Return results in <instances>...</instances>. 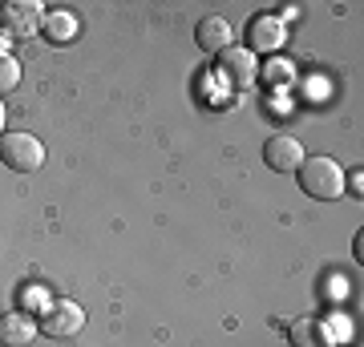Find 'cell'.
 Segmentation results:
<instances>
[{"instance_id": "cell-1", "label": "cell", "mask_w": 364, "mask_h": 347, "mask_svg": "<svg viewBox=\"0 0 364 347\" xmlns=\"http://www.w3.org/2000/svg\"><path fill=\"white\" fill-rule=\"evenodd\" d=\"M296 182H299V190L308 198H316V202H336L344 194V170H340V162H332L324 154L304 158L296 170Z\"/></svg>"}, {"instance_id": "cell-2", "label": "cell", "mask_w": 364, "mask_h": 347, "mask_svg": "<svg viewBox=\"0 0 364 347\" xmlns=\"http://www.w3.org/2000/svg\"><path fill=\"white\" fill-rule=\"evenodd\" d=\"M0 162L16 174H37L45 166V145L41 138L25 133V129H13V133H4L0 138Z\"/></svg>"}, {"instance_id": "cell-3", "label": "cell", "mask_w": 364, "mask_h": 347, "mask_svg": "<svg viewBox=\"0 0 364 347\" xmlns=\"http://www.w3.org/2000/svg\"><path fill=\"white\" fill-rule=\"evenodd\" d=\"M81 327H85V311L73 299L45 303V311H41V319H37V331L49 335V339H73V335H81Z\"/></svg>"}, {"instance_id": "cell-4", "label": "cell", "mask_w": 364, "mask_h": 347, "mask_svg": "<svg viewBox=\"0 0 364 347\" xmlns=\"http://www.w3.org/2000/svg\"><path fill=\"white\" fill-rule=\"evenodd\" d=\"M219 77L231 85V89H239V93H247V89H255V81H259V57L255 53H247V49H223L219 53Z\"/></svg>"}, {"instance_id": "cell-5", "label": "cell", "mask_w": 364, "mask_h": 347, "mask_svg": "<svg viewBox=\"0 0 364 347\" xmlns=\"http://www.w3.org/2000/svg\"><path fill=\"white\" fill-rule=\"evenodd\" d=\"M41 21H45V9L37 0H9V4H0V28L16 40H28L33 33H41Z\"/></svg>"}, {"instance_id": "cell-6", "label": "cell", "mask_w": 364, "mask_h": 347, "mask_svg": "<svg viewBox=\"0 0 364 347\" xmlns=\"http://www.w3.org/2000/svg\"><path fill=\"white\" fill-rule=\"evenodd\" d=\"M284 40H287V25L275 13L251 16V25H247V53H275V49H284Z\"/></svg>"}, {"instance_id": "cell-7", "label": "cell", "mask_w": 364, "mask_h": 347, "mask_svg": "<svg viewBox=\"0 0 364 347\" xmlns=\"http://www.w3.org/2000/svg\"><path fill=\"white\" fill-rule=\"evenodd\" d=\"M304 158L308 154H304V145H299L291 133H275V138L263 142V162H267V170H275V174H296Z\"/></svg>"}, {"instance_id": "cell-8", "label": "cell", "mask_w": 364, "mask_h": 347, "mask_svg": "<svg viewBox=\"0 0 364 347\" xmlns=\"http://www.w3.org/2000/svg\"><path fill=\"white\" fill-rule=\"evenodd\" d=\"M37 319L25 311H4L0 315V347H28L37 339Z\"/></svg>"}, {"instance_id": "cell-9", "label": "cell", "mask_w": 364, "mask_h": 347, "mask_svg": "<svg viewBox=\"0 0 364 347\" xmlns=\"http://www.w3.org/2000/svg\"><path fill=\"white\" fill-rule=\"evenodd\" d=\"M81 33V21L69 9H45V21H41V37L49 40V45H69V40H77Z\"/></svg>"}, {"instance_id": "cell-10", "label": "cell", "mask_w": 364, "mask_h": 347, "mask_svg": "<svg viewBox=\"0 0 364 347\" xmlns=\"http://www.w3.org/2000/svg\"><path fill=\"white\" fill-rule=\"evenodd\" d=\"M287 339H291V347H336V339H332V331H328V323L320 315L296 319L287 327Z\"/></svg>"}, {"instance_id": "cell-11", "label": "cell", "mask_w": 364, "mask_h": 347, "mask_svg": "<svg viewBox=\"0 0 364 347\" xmlns=\"http://www.w3.org/2000/svg\"><path fill=\"white\" fill-rule=\"evenodd\" d=\"M195 40L203 53H223L231 49V25H227V16H203L195 25Z\"/></svg>"}, {"instance_id": "cell-12", "label": "cell", "mask_w": 364, "mask_h": 347, "mask_svg": "<svg viewBox=\"0 0 364 347\" xmlns=\"http://www.w3.org/2000/svg\"><path fill=\"white\" fill-rule=\"evenodd\" d=\"M291 77H296V69H291V61H284V57H272L267 65H259V81L272 85V89H287Z\"/></svg>"}, {"instance_id": "cell-13", "label": "cell", "mask_w": 364, "mask_h": 347, "mask_svg": "<svg viewBox=\"0 0 364 347\" xmlns=\"http://www.w3.org/2000/svg\"><path fill=\"white\" fill-rule=\"evenodd\" d=\"M21 77H25L21 61H16L13 53H4V49H0V97H4V93H13L16 85H21Z\"/></svg>"}, {"instance_id": "cell-14", "label": "cell", "mask_w": 364, "mask_h": 347, "mask_svg": "<svg viewBox=\"0 0 364 347\" xmlns=\"http://www.w3.org/2000/svg\"><path fill=\"white\" fill-rule=\"evenodd\" d=\"M21 299H25V303H45V295H41L37 287H25V291H21Z\"/></svg>"}, {"instance_id": "cell-15", "label": "cell", "mask_w": 364, "mask_h": 347, "mask_svg": "<svg viewBox=\"0 0 364 347\" xmlns=\"http://www.w3.org/2000/svg\"><path fill=\"white\" fill-rule=\"evenodd\" d=\"M352 246H356V263H364V255H360V246H364V231H356V243H352Z\"/></svg>"}, {"instance_id": "cell-16", "label": "cell", "mask_w": 364, "mask_h": 347, "mask_svg": "<svg viewBox=\"0 0 364 347\" xmlns=\"http://www.w3.org/2000/svg\"><path fill=\"white\" fill-rule=\"evenodd\" d=\"M4 126H9V114H4V101H0V138H4Z\"/></svg>"}]
</instances>
